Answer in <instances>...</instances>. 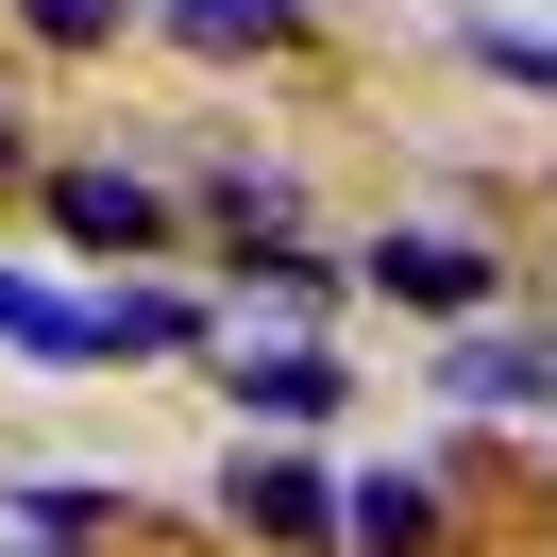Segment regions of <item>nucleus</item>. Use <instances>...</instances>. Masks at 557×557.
<instances>
[{"label": "nucleus", "instance_id": "1", "mask_svg": "<svg viewBox=\"0 0 557 557\" xmlns=\"http://www.w3.org/2000/svg\"><path fill=\"white\" fill-rule=\"evenodd\" d=\"M220 523H237V541H287V557H321V541H355V473H321L305 440H253L237 473H220Z\"/></svg>", "mask_w": 557, "mask_h": 557}, {"label": "nucleus", "instance_id": "2", "mask_svg": "<svg viewBox=\"0 0 557 557\" xmlns=\"http://www.w3.org/2000/svg\"><path fill=\"white\" fill-rule=\"evenodd\" d=\"M51 237L102 253V271H152L170 253V186L152 170H51Z\"/></svg>", "mask_w": 557, "mask_h": 557}, {"label": "nucleus", "instance_id": "3", "mask_svg": "<svg viewBox=\"0 0 557 557\" xmlns=\"http://www.w3.org/2000/svg\"><path fill=\"white\" fill-rule=\"evenodd\" d=\"M0 355H35V372H119V321L51 271H0Z\"/></svg>", "mask_w": 557, "mask_h": 557}, {"label": "nucleus", "instance_id": "4", "mask_svg": "<svg viewBox=\"0 0 557 557\" xmlns=\"http://www.w3.org/2000/svg\"><path fill=\"white\" fill-rule=\"evenodd\" d=\"M372 287H388V305H422V321H473V305H490V237L388 220V237H372Z\"/></svg>", "mask_w": 557, "mask_h": 557}, {"label": "nucleus", "instance_id": "5", "mask_svg": "<svg viewBox=\"0 0 557 557\" xmlns=\"http://www.w3.org/2000/svg\"><path fill=\"white\" fill-rule=\"evenodd\" d=\"M220 388H237V422H253V440H287V422H321L355 372H338L321 338H253V355H220Z\"/></svg>", "mask_w": 557, "mask_h": 557}, {"label": "nucleus", "instance_id": "6", "mask_svg": "<svg viewBox=\"0 0 557 557\" xmlns=\"http://www.w3.org/2000/svg\"><path fill=\"white\" fill-rule=\"evenodd\" d=\"M456 406H557V321H473V338L440 355Z\"/></svg>", "mask_w": 557, "mask_h": 557}, {"label": "nucleus", "instance_id": "7", "mask_svg": "<svg viewBox=\"0 0 557 557\" xmlns=\"http://www.w3.org/2000/svg\"><path fill=\"white\" fill-rule=\"evenodd\" d=\"M102 321H119V355H203V338H220L203 287H102Z\"/></svg>", "mask_w": 557, "mask_h": 557}, {"label": "nucleus", "instance_id": "8", "mask_svg": "<svg viewBox=\"0 0 557 557\" xmlns=\"http://www.w3.org/2000/svg\"><path fill=\"white\" fill-rule=\"evenodd\" d=\"M152 17H170L186 51H287L305 35V0H152Z\"/></svg>", "mask_w": 557, "mask_h": 557}, {"label": "nucleus", "instance_id": "9", "mask_svg": "<svg viewBox=\"0 0 557 557\" xmlns=\"http://www.w3.org/2000/svg\"><path fill=\"white\" fill-rule=\"evenodd\" d=\"M440 541V490L422 473H355V557H422Z\"/></svg>", "mask_w": 557, "mask_h": 557}, {"label": "nucleus", "instance_id": "10", "mask_svg": "<svg viewBox=\"0 0 557 557\" xmlns=\"http://www.w3.org/2000/svg\"><path fill=\"white\" fill-rule=\"evenodd\" d=\"M456 51H473V69H507L523 102H557V35H541V17H490V0H473V17H456Z\"/></svg>", "mask_w": 557, "mask_h": 557}, {"label": "nucleus", "instance_id": "11", "mask_svg": "<svg viewBox=\"0 0 557 557\" xmlns=\"http://www.w3.org/2000/svg\"><path fill=\"white\" fill-rule=\"evenodd\" d=\"M102 507H119L102 473H35V490H17V541H85V523H102Z\"/></svg>", "mask_w": 557, "mask_h": 557}, {"label": "nucleus", "instance_id": "12", "mask_svg": "<svg viewBox=\"0 0 557 557\" xmlns=\"http://www.w3.org/2000/svg\"><path fill=\"white\" fill-rule=\"evenodd\" d=\"M17 17H35L51 51H102V35H119V0H17Z\"/></svg>", "mask_w": 557, "mask_h": 557}, {"label": "nucleus", "instance_id": "13", "mask_svg": "<svg viewBox=\"0 0 557 557\" xmlns=\"http://www.w3.org/2000/svg\"><path fill=\"white\" fill-rule=\"evenodd\" d=\"M17 170H35V152H17V119H0V186H17Z\"/></svg>", "mask_w": 557, "mask_h": 557}, {"label": "nucleus", "instance_id": "14", "mask_svg": "<svg viewBox=\"0 0 557 557\" xmlns=\"http://www.w3.org/2000/svg\"><path fill=\"white\" fill-rule=\"evenodd\" d=\"M17 557H69V541H17Z\"/></svg>", "mask_w": 557, "mask_h": 557}]
</instances>
